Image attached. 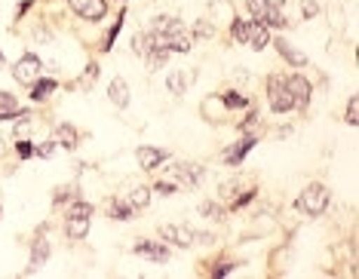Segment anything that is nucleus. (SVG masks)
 I'll return each mask as SVG.
<instances>
[{"mask_svg":"<svg viewBox=\"0 0 359 279\" xmlns=\"http://www.w3.org/2000/svg\"><path fill=\"white\" fill-rule=\"evenodd\" d=\"M151 34L169 53H191V46H194L191 28L182 19H175V15H157L151 25Z\"/></svg>","mask_w":359,"mask_h":279,"instance_id":"nucleus-1","label":"nucleus"},{"mask_svg":"<svg viewBox=\"0 0 359 279\" xmlns=\"http://www.w3.org/2000/svg\"><path fill=\"white\" fill-rule=\"evenodd\" d=\"M89 224H93V203L77 196L68 206V215H65V233H68V240H86Z\"/></svg>","mask_w":359,"mask_h":279,"instance_id":"nucleus-2","label":"nucleus"},{"mask_svg":"<svg viewBox=\"0 0 359 279\" xmlns=\"http://www.w3.org/2000/svg\"><path fill=\"white\" fill-rule=\"evenodd\" d=\"M329 206H332V193L325 191V184H307L304 191L298 193V200H295V209L301 212V215H307V218L325 215Z\"/></svg>","mask_w":359,"mask_h":279,"instance_id":"nucleus-3","label":"nucleus"},{"mask_svg":"<svg viewBox=\"0 0 359 279\" xmlns=\"http://www.w3.org/2000/svg\"><path fill=\"white\" fill-rule=\"evenodd\" d=\"M267 102H271L273 114L295 111V98H292L289 86H285V77H280V74H271V77H267Z\"/></svg>","mask_w":359,"mask_h":279,"instance_id":"nucleus-4","label":"nucleus"},{"mask_svg":"<svg viewBox=\"0 0 359 279\" xmlns=\"http://www.w3.org/2000/svg\"><path fill=\"white\" fill-rule=\"evenodd\" d=\"M246 6H249V15L255 22L267 25V28H285V15L273 0H246Z\"/></svg>","mask_w":359,"mask_h":279,"instance_id":"nucleus-5","label":"nucleus"},{"mask_svg":"<svg viewBox=\"0 0 359 279\" xmlns=\"http://www.w3.org/2000/svg\"><path fill=\"white\" fill-rule=\"evenodd\" d=\"M166 175H169V182H175L178 187H200L206 169H203L200 163H172Z\"/></svg>","mask_w":359,"mask_h":279,"instance_id":"nucleus-6","label":"nucleus"},{"mask_svg":"<svg viewBox=\"0 0 359 279\" xmlns=\"http://www.w3.org/2000/svg\"><path fill=\"white\" fill-rule=\"evenodd\" d=\"M40 74H43V59L34 53L19 55V62L13 64V77H15V83H22V86H31Z\"/></svg>","mask_w":359,"mask_h":279,"instance_id":"nucleus-7","label":"nucleus"},{"mask_svg":"<svg viewBox=\"0 0 359 279\" xmlns=\"http://www.w3.org/2000/svg\"><path fill=\"white\" fill-rule=\"evenodd\" d=\"M68 6L83 22H102L108 15V0H68Z\"/></svg>","mask_w":359,"mask_h":279,"instance_id":"nucleus-8","label":"nucleus"},{"mask_svg":"<svg viewBox=\"0 0 359 279\" xmlns=\"http://www.w3.org/2000/svg\"><path fill=\"white\" fill-rule=\"evenodd\" d=\"M160 240L166 245H178V249H191L197 243V233L184 224H163L160 227Z\"/></svg>","mask_w":359,"mask_h":279,"instance_id":"nucleus-9","label":"nucleus"},{"mask_svg":"<svg viewBox=\"0 0 359 279\" xmlns=\"http://www.w3.org/2000/svg\"><path fill=\"white\" fill-rule=\"evenodd\" d=\"M285 86H289L292 98H295V111H304L307 102H310V93H313L310 80L304 77V74H285Z\"/></svg>","mask_w":359,"mask_h":279,"instance_id":"nucleus-10","label":"nucleus"},{"mask_svg":"<svg viewBox=\"0 0 359 279\" xmlns=\"http://www.w3.org/2000/svg\"><path fill=\"white\" fill-rule=\"evenodd\" d=\"M135 255L144 258V261H154V264H169V245L166 243H157V240H138L135 243Z\"/></svg>","mask_w":359,"mask_h":279,"instance_id":"nucleus-11","label":"nucleus"},{"mask_svg":"<svg viewBox=\"0 0 359 279\" xmlns=\"http://www.w3.org/2000/svg\"><path fill=\"white\" fill-rule=\"evenodd\" d=\"M138 163H142L144 172H154V169H160L163 163H169V151H166V147L142 144V147H138Z\"/></svg>","mask_w":359,"mask_h":279,"instance_id":"nucleus-12","label":"nucleus"},{"mask_svg":"<svg viewBox=\"0 0 359 279\" xmlns=\"http://www.w3.org/2000/svg\"><path fill=\"white\" fill-rule=\"evenodd\" d=\"M255 144H258V138L252 135V132H246V135L240 138V142L231 144V147L224 151V163H227V166H240V163L246 160V154H249Z\"/></svg>","mask_w":359,"mask_h":279,"instance_id":"nucleus-13","label":"nucleus"},{"mask_svg":"<svg viewBox=\"0 0 359 279\" xmlns=\"http://www.w3.org/2000/svg\"><path fill=\"white\" fill-rule=\"evenodd\" d=\"M108 98H111V104H114L117 111H126V108H129V98H133V95H129V83H126L123 77H114V80H111Z\"/></svg>","mask_w":359,"mask_h":279,"instance_id":"nucleus-14","label":"nucleus"},{"mask_svg":"<svg viewBox=\"0 0 359 279\" xmlns=\"http://www.w3.org/2000/svg\"><path fill=\"white\" fill-rule=\"evenodd\" d=\"M271 43L276 46V53L283 55V62L295 64V68H307V55L301 53V49H295V46H292L289 40H283V37H280V40H271Z\"/></svg>","mask_w":359,"mask_h":279,"instance_id":"nucleus-15","label":"nucleus"},{"mask_svg":"<svg viewBox=\"0 0 359 279\" xmlns=\"http://www.w3.org/2000/svg\"><path fill=\"white\" fill-rule=\"evenodd\" d=\"M271 28L267 25H261V22H255L252 19L249 22V40H246V46H252V49H267L271 46Z\"/></svg>","mask_w":359,"mask_h":279,"instance_id":"nucleus-16","label":"nucleus"},{"mask_svg":"<svg viewBox=\"0 0 359 279\" xmlns=\"http://www.w3.org/2000/svg\"><path fill=\"white\" fill-rule=\"evenodd\" d=\"M46 258H50V240H46V233L40 231L34 236V243H31V267L28 270H37L40 264H46Z\"/></svg>","mask_w":359,"mask_h":279,"instance_id":"nucleus-17","label":"nucleus"},{"mask_svg":"<svg viewBox=\"0 0 359 279\" xmlns=\"http://www.w3.org/2000/svg\"><path fill=\"white\" fill-rule=\"evenodd\" d=\"M191 83H194V71H172V74L166 77V89H169L172 95H184Z\"/></svg>","mask_w":359,"mask_h":279,"instance_id":"nucleus-18","label":"nucleus"},{"mask_svg":"<svg viewBox=\"0 0 359 279\" xmlns=\"http://www.w3.org/2000/svg\"><path fill=\"white\" fill-rule=\"evenodd\" d=\"M25 108L15 102V95L10 93H0V120H15V117H25Z\"/></svg>","mask_w":359,"mask_h":279,"instance_id":"nucleus-19","label":"nucleus"},{"mask_svg":"<svg viewBox=\"0 0 359 279\" xmlns=\"http://www.w3.org/2000/svg\"><path fill=\"white\" fill-rule=\"evenodd\" d=\"M55 142H59V147H68V151H74V147L80 144L77 126H71V123H59V126H55Z\"/></svg>","mask_w":359,"mask_h":279,"instance_id":"nucleus-20","label":"nucleus"},{"mask_svg":"<svg viewBox=\"0 0 359 279\" xmlns=\"http://www.w3.org/2000/svg\"><path fill=\"white\" fill-rule=\"evenodd\" d=\"M55 89H59V80H53V77H43V80H34V83H31V98H34V102H46V98H50Z\"/></svg>","mask_w":359,"mask_h":279,"instance_id":"nucleus-21","label":"nucleus"},{"mask_svg":"<svg viewBox=\"0 0 359 279\" xmlns=\"http://www.w3.org/2000/svg\"><path fill=\"white\" fill-rule=\"evenodd\" d=\"M133 49H135L138 55H142V59H148V55L154 53V49H160V43H157V40H154L151 31H138V34L133 37Z\"/></svg>","mask_w":359,"mask_h":279,"instance_id":"nucleus-22","label":"nucleus"},{"mask_svg":"<svg viewBox=\"0 0 359 279\" xmlns=\"http://www.w3.org/2000/svg\"><path fill=\"white\" fill-rule=\"evenodd\" d=\"M151 196H154V191H151V187H133V191H129V196H126V203H129V206H133L135 212H144V209H148L151 206Z\"/></svg>","mask_w":359,"mask_h":279,"instance_id":"nucleus-23","label":"nucleus"},{"mask_svg":"<svg viewBox=\"0 0 359 279\" xmlns=\"http://www.w3.org/2000/svg\"><path fill=\"white\" fill-rule=\"evenodd\" d=\"M222 104L227 111H246L249 108V98L243 93H236V89H227V93L222 95Z\"/></svg>","mask_w":359,"mask_h":279,"instance_id":"nucleus-24","label":"nucleus"},{"mask_svg":"<svg viewBox=\"0 0 359 279\" xmlns=\"http://www.w3.org/2000/svg\"><path fill=\"white\" fill-rule=\"evenodd\" d=\"M231 40H233V43L246 46V40H249V19H240V15H233V19H231Z\"/></svg>","mask_w":359,"mask_h":279,"instance_id":"nucleus-25","label":"nucleus"},{"mask_svg":"<svg viewBox=\"0 0 359 279\" xmlns=\"http://www.w3.org/2000/svg\"><path fill=\"white\" fill-rule=\"evenodd\" d=\"M108 215H111V218H117V221H129V218L135 215V209L129 206L126 200H114V203H111V209H108Z\"/></svg>","mask_w":359,"mask_h":279,"instance_id":"nucleus-26","label":"nucleus"},{"mask_svg":"<svg viewBox=\"0 0 359 279\" xmlns=\"http://www.w3.org/2000/svg\"><path fill=\"white\" fill-rule=\"evenodd\" d=\"M200 215L209 218V221H222L224 218V209L218 206L215 200H206V203H200Z\"/></svg>","mask_w":359,"mask_h":279,"instance_id":"nucleus-27","label":"nucleus"},{"mask_svg":"<svg viewBox=\"0 0 359 279\" xmlns=\"http://www.w3.org/2000/svg\"><path fill=\"white\" fill-rule=\"evenodd\" d=\"M55 151H59V142H43V144H34V157L40 160H53Z\"/></svg>","mask_w":359,"mask_h":279,"instance_id":"nucleus-28","label":"nucleus"},{"mask_svg":"<svg viewBox=\"0 0 359 279\" xmlns=\"http://www.w3.org/2000/svg\"><path fill=\"white\" fill-rule=\"evenodd\" d=\"M255 193H258L255 187H249L246 193H243V196H236V200L231 203V209H246V206H249V200H255Z\"/></svg>","mask_w":359,"mask_h":279,"instance_id":"nucleus-29","label":"nucleus"},{"mask_svg":"<svg viewBox=\"0 0 359 279\" xmlns=\"http://www.w3.org/2000/svg\"><path fill=\"white\" fill-rule=\"evenodd\" d=\"M212 31H215V28H212L209 22H197V25H194L191 34H194V40H197V37H212Z\"/></svg>","mask_w":359,"mask_h":279,"instance_id":"nucleus-30","label":"nucleus"},{"mask_svg":"<svg viewBox=\"0 0 359 279\" xmlns=\"http://www.w3.org/2000/svg\"><path fill=\"white\" fill-rule=\"evenodd\" d=\"M15 154H19V160L34 157V144H31V142H19V144H15Z\"/></svg>","mask_w":359,"mask_h":279,"instance_id":"nucleus-31","label":"nucleus"},{"mask_svg":"<svg viewBox=\"0 0 359 279\" xmlns=\"http://www.w3.org/2000/svg\"><path fill=\"white\" fill-rule=\"evenodd\" d=\"M154 191L163 193V196H172L178 191V184L175 182H157V184H154Z\"/></svg>","mask_w":359,"mask_h":279,"instance_id":"nucleus-32","label":"nucleus"},{"mask_svg":"<svg viewBox=\"0 0 359 279\" xmlns=\"http://www.w3.org/2000/svg\"><path fill=\"white\" fill-rule=\"evenodd\" d=\"M356 98H350V102H347V114H344V120L350 123V126H356Z\"/></svg>","mask_w":359,"mask_h":279,"instance_id":"nucleus-33","label":"nucleus"},{"mask_svg":"<svg viewBox=\"0 0 359 279\" xmlns=\"http://www.w3.org/2000/svg\"><path fill=\"white\" fill-rule=\"evenodd\" d=\"M320 13V4L316 0H304V15H316Z\"/></svg>","mask_w":359,"mask_h":279,"instance_id":"nucleus-34","label":"nucleus"},{"mask_svg":"<svg viewBox=\"0 0 359 279\" xmlns=\"http://www.w3.org/2000/svg\"><path fill=\"white\" fill-rule=\"evenodd\" d=\"M233 267H236V264H222V267H215V276H227Z\"/></svg>","mask_w":359,"mask_h":279,"instance_id":"nucleus-35","label":"nucleus"},{"mask_svg":"<svg viewBox=\"0 0 359 279\" xmlns=\"http://www.w3.org/2000/svg\"><path fill=\"white\" fill-rule=\"evenodd\" d=\"M0 68H4V53H0Z\"/></svg>","mask_w":359,"mask_h":279,"instance_id":"nucleus-36","label":"nucleus"},{"mask_svg":"<svg viewBox=\"0 0 359 279\" xmlns=\"http://www.w3.org/2000/svg\"><path fill=\"white\" fill-rule=\"evenodd\" d=\"M0 215H4V209H0Z\"/></svg>","mask_w":359,"mask_h":279,"instance_id":"nucleus-37","label":"nucleus"}]
</instances>
